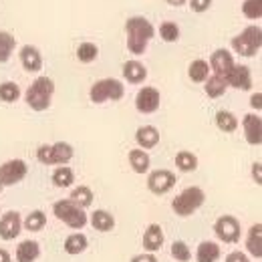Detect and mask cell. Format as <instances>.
<instances>
[{
	"instance_id": "obj_24",
	"label": "cell",
	"mask_w": 262,
	"mask_h": 262,
	"mask_svg": "<svg viewBox=\"0 0 262 262\" xmlns=\"http://www.w3.org/2000/svg\"><path fill=\"white\" fill-rule=\"evenodd\" d=\"M220 246L216 244V242H210V240H206V242H202L200 246H198V252H196V260L198 262H216L220 258Z\"/></svg>"
},
{
	"instance_id": "obj_6",
	"label": "cell",
	"mask_w": 262,
	"mask_h": 262,
	"mask_svg": "<svg viewBox=\"0 0 262 262\" xmlns=\"http://www.w3.org/2000/svg\"><path fill=\"white\" fill-rule=\"evenodd\" d=\"M204 200H206L204 190H202V188H196V186H192V188H186L180 196L171 202V208H173V212H176L178 216L186 218V216H192L198 208H202Z\"/></svg>"
},
{
	"instance_id": "obj_36",
	"label": "cell",
	"mask_w": 262,
	"mask_h": 262,
	"mask_svg": "<svg viewBox=\"0 0 262 262\" xmlns=\"http://www.w3.org/2000/svg\"><path fill=\"white\" fill-rule=\"evenodd\" d=\"M242 12H244L246 18L258 20L262 16V0H246L242 4Z\"/></svg>"
},
{
	"instance_id": "obj_1",
	"label": "cell",
	"mask_w": 262,
	"mask_h": 262,
	"mask_svg": "<svg viewBox=\"0 0 262 262\" xmlns=\"http://www.w3.org/2000/svg\"><path fill=\"white\" fill-rule=\"evenodd\" d=\"M125 31H127V49L133 55H143L149 40L156 34L151 23L143 16H131L125 23Z\"/></svg>"
},
{
	"instance_id": "obj_16",
	"label": "cell",
	"mask_w": 262,
	"mask_h": 262,
	"mask_svg": "<svg viewBox=\"0 0 262 262\" xmlns=\"http://www.w3.org/2000/svg\"><path fill=\"white\" fill-rule=\"evenodd\" d=\"M20 63L25 67V71L29 73H38L42 69V57H40V51L36 47L31 45H25L20 49Z\"/></svg>"
},
{
	"instance_id": "obj_34",
	"label": "cell",
	"mask_w": 262,
	"mask_h": 262,
	"mask_svg": "<svg viewBox=\"0 0 262 262\" xmlns=\"http://www.w3.org/2000/svg\"><path fill=\"white\" fill-rule=\"evenodd\" d=\"M97 57H99L97 45H93V42H83V45H79V49H77V59H79L81 63H93Z\"/></svg>"
},
{
	"instance_id": "obj_38",
	"label": "cell",
	"mask_w": 262,
	"mask_h": 262,
	"mask_svg": "<svg viewBox=\"0 0 262 262\" xmlns=\"http://www.w3.org/2000/svg\"><path fill=\"white\" fill-rule=\"evenodd\" d=\"M160 36H162V40H165V42H178V38H180L178 25L176 23H164L160 27Z\"/></svg>"
},
{
	"instance_id": "obj_45",
	"label": "cell",
	"mask_w": 262,
	"mask_h": 262,
	"mask_svg": "<svg viewBox=\"0 0 262 262\" xmlns=\"http://www.w3.org/2000/svg\"><path fill=\"white\" fill-rule=\"evenodd\" d=\"M167 4H171V6H182V4H186V0H165Z\"/></svg>"
},
{
	"instance_id": "obj_10",
	"label": "cell",
	"mask_w": 262,
	"mask_h": 262,
	"mask_svg": "<svg viewBox=\"0 0 262 262\" xmlns=\"http://www.w3.org/2000/svg\"><path fill=\"white\" fill-rule=\"evenodd\" d=\"M173 186H176V176L169 169H156L147 178V188L156 196H164Z\"/></svg>"
},
{
	"instance_id": "obj_25",
	"label": "cell",
	"mask_w": 262,
	"mask_h": 262,
	"mask_svg": "<svg viewBox=\"0 0 262 262\" xmlns=\"http://www.w3.org/2000/svg\"><path fill=\"white\" fill-rule=\"evenodd\" d=\"M129 165L135 173H145L151 165L149 154L145 149H131L129 151Z\"/></svg>"
},
{
	"instance_id": "obj_44",
	"label": "cell",
	"mask_w": 262,
	"mask_h": 262,
	"mask_svg": "<svg viewBox=\"0 0 262 262\" xmlns=\"http://www.w3.org/2000/svg\"><path fill=\"white\" fill-rule=\"evenodd\" d=\"M0 262H12V258H10V254L4 250V248H0Z\"/></svg>"
},
{
	"instance_id": "obj_35",
	"label": "cell",
	"mask_w": 262,
	"mask_h": 262,
	"mask_svg": "<svg viewBox=\"0 0 262 262\" xmlns=\"http://www.w3.org/2000/svg\"><path fill=\"white\" fill-rule=\"evenodd\" d=\"M18 97H20V87L16 83L6 81L0 85V99L4 103H14V101H18Z\"/></svg>"
},
{
	"instance_id": "obj_5",
	"label": "cell",
	"mask_w": 262,
	"mask_h": 262,
	"mask_svg": "<svg viewBox=\"0 0 262 262\" xmlns=\"http://www.w3.org/2000/svg\"><path fill=\"white\" fill-rule=\"evenodd\" d=\"M262 47L260 27H246L238 36L232 38V49L240 57H254Z\"/></svg>"
},
{
	"instance_id": "obj_27",
	"label": "cell",
	"mask_w": 262,
	"mask_h": 262,
	"mask_svg": "<svg viewBox=\"0 0 262 262\" xmlns=\"http://www.w3.org/2000/svg\"><path fill=\"white\" fill-rule=\"evenodd\" d=\"M216 127L224 133H234L238 129V117L232 113V111H224L220 109L216 113Z\"/></svg>"
},
{
	"instance_id": "obj_9",
	"label": "cell",
	"mask_w": 262,
	"mask_h": 262,
	"mask_svg": "<svg viewBox=\"0 0 262 262\" xmlns=\"http://www.w3.org/2000/svg\"><path fill=\"white\" fill-rule=\"evenodd\" d=\"M214 232L218 236V240L226 242V244H234L240 240V222L234 216H220L214 224Z\"/></svg>"
},
{
	"instance_id": "obj_21",
	"label": "cell",
	"mask_w": 262,
	"mask_h": 262,
	"mask_svg": "<svg viewBox=\"0 0 262 262\" xmlns=\"http://www.w3.org/2000/svg\"><path fill=\"white\" fill-rule=\"evenodd\" d=\"M87 246H89V240H87V236H85V234H81V232H75V234L67 236L65 244H63L65 252L67 254H71V256L85 252V250H87Z\"/></svg>"
},
{
	"instance_id": "obj_4",
	"label": "cell",
	"mask_w": 262,
	"mask_h": 262,
	"mask_svg": "<svg viewBox=\"0 0 262 262\" xmlns=\"http://www.w3.org/2000/svg\"><path fill=\"white\" fill-rule=\"evenodd\" d=\"M73 145L67 141H57L53 145H40L36 149V160L42 165H65L73 160Z\"/></svg>"
},
{
	"instance_id": "obj_2",
	"label": "cell",
	"mask_w": 262,
	"mask_h": 262,
	"mask_svg": "<svg viewBox=\"0 0 262 262\" xmlns=\"http://www.w3.org/2000/svg\"><path fill=\"white\" fill-rule=\"evenodd\" d=\"M55 95V83L49 77H38L31 83V87L27 89V105L33 111H47L51 107V101Z\"/></svg>"
},
{
	"instance_id": "obj_39",
	"label": "cell",
	"mask_w": 262,
	"mask_h": 262,
	"mask_svg": "<svg viewBox=\"0 0 262 262\" xmlns=\"http://www.w3.org/2000/svg\"><path fill=\"white\" fill-rule=\"evenodd\" d=\"M190 6H192L194 12H206L212 6V0H192Z\"/></svg>"
},
{
	"instance_id": "obj_7",
	"label": "cell",
	"mask_w": 262,
	"mask_h": 262,
	"mask_svg": "<svg viewBox=\"0 0 262 262\" xmlns=\"http://www.w3.org/2000/svg\"><path fill=\"white\" fill-rule=\"evenodd\" d=\"M125 95V87L121 81L117 79H101L97 81L91 91H89V97L93 103H105V101H119Z\"/></svg>"
},
{
	"instance_id": "obj_32",
	"label": "cell",
	"mask_w": 262,
	"mask_h": 262,
	"mask_svg": "<svg viewBox=\"0 0 262 262\" xmlns=\"http://www.w3.org/2000/svg\"><path fill=\"white\" fill-rule=\"evenodd\" d=\"M176 165L180 171H196L198 169V158L192 151H180L176 156Z\"/></svg>"
},
{
	"instance_id": "obj_43",
	"label": "cell",
	"mask_w": 262,
	"mask_h": 262,
	"mask_svg": "<svg viewBox=\"0 0 262 262\" xmlns=\"http://www.w3.org/2000/svg\"><path fill=\"white\" fill-rule=\"evenodd\" d=\"M260 162H254L252 164V176H254V180H256V184L260 186L262 184V171H260Z\"/></svg>"
},
{
	"instance_id": "obj_12",
	"label": "cell",
	"mask_w": 262,
	"mask_h": 262,
	"mask_svg": "<svg viewBox=\"0 0 262 262\" xmlns=\"http://www.w3.org/2000/svg\"><path fill=\"white\" fill-rule=\"evenodd\" d=\"M228 87L240 89V91H250L252 89V73L246 65H234L232 71L226 75Z\"/></svg>"
},
{
	"instance_id": "obj_26",
	"label": "cell",
	"mask_w": 262,
	"mask_h": 262,
	"mask_svg": "<svg viewBox=\"0 0 262 262\" xmlns=\"http://www.w3.org/2000/svg\"><path fill=\"white\" fill-rule=\"evenodd\" d=\"M91 226L99 232H111L115 228V218L107 210H95L91 214Z\"/></svg>"
},
{
	"instance_id": "obj_20",
	"label": "cell",
	"mask_w": 262,
	"mask_h": 262,
	"mask_svg": "<svg viewBox=\"0 0 262 262\" xmlns=\"http://www.w3.org/2000/svg\"><path fill=\"white\" fill-rule=\"evenodd\" d=\"M40 256V246L34 240H25L16 248V262H36Z\"/></svg>"
},
{
	"instance_id": "obj_37",
	"label": "cell",
	"mask_w": 262,
	"mask_h": 262,
	"mask_svg": "<svg viewBox=\"0 0 262 262\" xmlns=\"http://www.w3.org/2000/svg\"><path fill=\"white\" fill-rule=\"evenodd\" d=\"M171 256H173L178 262H188L190 258H192V252H190V248H188L186 242L176 240V242L171 244Z\"/></svg>"
},
{
	"instance_id": "obj_3",
	"label": "cell",
	"mask_w": 262,
	"mask_h": 262,
	"mask_svg": "<svg viewBox=\"0 0 262 262\" xmlns=\"http://www.w3.org/2000/svg\"><path fill=\"white\" fill-rule=\"evenodd\" d=\"M53 212H55V216H57L63 224H67L69 228H73V230L85 228L87 222H89L85 210L79 208V206H77L75 202H71V200H59V202H55Z\"/></svg>"
},
{
	"instance_id": "obj_33",
	"label": "cell",
	"mask_w": 262,
	"mask_h": 262,
	"mask_svg": "<svg viewBox=\"0 0 262 262\" xmlns=\"http://www.w3.org/2000/svg\"><path fill=\"white\" fill-rule=\"evenodd\" d=\"M45 224H47V216H45V212H40V210L31 212V214L27 216V220L23 222V226L29 230V232H40V230L45 228Z\"/></svg>"
},
{
	"instance_id": "obj_17",
	"label": "cell",
	"mask_w": 262,
	"mask_h": 262,
	"mask_svg": "<svg viewBox=\"0 0 262 262\" xmlns=\"http://www.w3.org/2000/svg\"><path fill=\"white\" fill-rule=\"evenodd\" d=\"M162 246H164V230L160 224H149L143 234V248L154 254V252L162 250Z\"/></svg>"
},
{
	"instance_id": "obj_29",
	"label": "cell",
	"mask_w": 262,
	"mask_h": 262,
	"mask_svg": "<svg viewBox=\"0 0 262 262\" xmlns=\"http://www.w3.org/2000/svg\"><path fill=\"white\" fill-rule=\"evenodd\" d=\"M53 184L57 186V188H69V186H73V182H75V173H73V169L71 167H67V165H61V167H57L55 171H53Z\"/></svg>"
},
{
	"instance_id": "obj_42",
	"label": "cell",
	"mask_w": 262,
	"mask_h": 262,
	"mask_svg": "<svg viewBox=\"0 0 262 262\" xmlns=\"http://www.w3.org/2000/svg\"><path fill=\"white\" fill-rule=\"evenodd\" d=\"M250 107L252 109H256V111H260L262 109V93L258 91V93H254L252 97H250Z\"/></svg>"
},
{
	"instance_id": "obj_31",
	"label": "cell",
	"mask_w": 262,
	"mask_h": 262,
	"mask_svg": "<svg viewBox=\"0 0 262 262\" xmlns=\"http://www.w3.org/2000/svg\"><path fill=\"white\" fill-rule=\"evenodd\" d=\"M14 47H16V38L10 33L0 31V63H6L12 57Z\"/></svg>"
},
{
	"instance_id": "obj_22",
	"label": "cell",
	"mask_w": 262,
	"mask_h": 262,
	"mask_svg": "<svg viewBox=\"0 0 262 262\" xmlns=\"http://www.w3.org/2000/svg\"><path fill=\"white\" fill-rule=\"evenodd\" d=\"M123 77L133 83V85H137V83H143L145 79H147V69L141 65L139 61H127L125 65H123Z\"/></svg>"
},
{
	"instance_id": "obj_11",
	"label": "cell",
	"mask_w": 262,
	"mask_h": 262,
	"mask_svg": "<svg viewBox=\"0 0 262 262\" xmlns=\"http://www.w3.org/2000/svg\"><path fill=\"white\" fill-rule=\"evenodd\" d=\"M160 103H162V95L156 87H143L135 95V109L139 113H156L160 109Z\"/></svg>"
},
{
	"instance_id": "obj_28",
	"label": "cell",
	"mask_w": 262,
	"mask_h": 262,
	"mask_svg": "<svg viewBox=\"0 0 262 262\" xmlns=\"http://www.w3.org/2000/svg\"><path fill=\"white\" fill-rule=\"evenodd\" d=\"M188 75L194 83H204L208 77H210V65L202 59H196L190 63V69H188Z\"/></svg>"
},
{
	"instance_id": "obj_14",
	"label": "cell",
	"mask_w": 262,
	"mask_h": 262,
	"mask_svg": "<svg viewBox=\"0 0 262 262\" xmlns=\"http://www.w3.org/2000/svg\"><path fill=\"white\" fill-rule=\"evenodd\" d=\"M208 65H210V71H214V75L226 79V75H228L230 71H232V67H234V59H232V55H230L226 49H218V51L212 53Z\"/></svg>"
},
{
	"instance_id": "obj_40",
	"label": "cell",
	"mask_w": 262,
	"mask_h": 262,
	"mask_svg": "<svg viewBox=\"0 0 262 262\" xmlns=\"http://www.w3.org/2000/svg\"><path fill=\"white\" fill-rule=\"evenodd\" d=\"M226 262H250L248 260V256L244 254V252H230L228 256H226Z\"/></svg>"
},
{
	"instance_id": "obj_23",
	"label": "cell",
	"mask_w": 262,
	"mask_h": 262,
	"mask_svg": "<svg viewBox=\"0 0 262 262\" xmlns=\"http://www.w3.org/2000/svg\"><path fill=\"white\" fill-rule=\"evenodd\" d=\"M204 83H206V85H204V91H206V95H208V97H212V99L222 97V95L226 93V89H228V83H226V79H224V77H218V75H212V77H208Z\"/></svg>"
},
{
	"instance_id": "obj_18",
	"label": "cell",
	"mask_w": 262,
	"mask_h": 262,
	"mask_svg": "<svg viewBox=\"0 0 262 262\" xmlns=\"http://www.w3.org/2000/svg\"><path fill=\"white\" fill-rule=\"evenodd\" d=\"M135 141L141 149H151L160 143V131L154 125H143V127L135 131Z\"/></svg>"
},
{
	"instance_id": "obj_41",
	"label": "cell",
	"mask_w": 262,
	"mask_h": 262,
	"mask_svg": "<svg viewBox=\"0 0 262 262\" xmlns=\"http://www.w3.org/2000/svg\"><path fill=\"white\" fill-rule=\"evenodd\" d=\"M131 262H158V256L151 254V252H145V254H137V256H133Z\"/></svg>"
},
{
	"instance_id": "obj_30",
	"label": "cell",
	"mask_w": 262,
	"mask_h": 262,
	"mask_svg": "<svg viewBox=\"0 0 262 262\" xmlns=\"http://www.w3.org/2000/svg\"><path fill=\"white\" fill-rule=\"evenodd\" d=\"M93 192H91V188H87V186H79V188H75L73 190V194H71V202H75L79 208H89L91 204H93Z\"/></svg>"
},
{
	"instance_id": "obj_15",
	"label": "cell",
	"mask_w": 262,
	"mask_h": 262,
	"mask_svg": "<svg viewBox=\"0 0 262 262\" xmlns=\"http://www.w3.org/2000/svg\"><path fill=\"white\" fill-rule=\"evenodd\" d=\"M242 127H244V137L250 145H260L262 143V119L254 113L244 115L242 119Z\"/></svg>"
},
{
	"instance_id": "obj_8",
	"label": "cell",
	"mask_w": 262,
	"mask_h": 262,
	"mask_svg": "<svg viewBox=\"0 0 262 262\" xmlns=\"http://www.w3.org/2000/svg\"><path fill=\"white\" fill-rule=\"evenodd\" d=\"M29 165L25 164L23 160H8L0 165V186H14L18 182H23L27 178Z\"/></svg>"
},
{
	"instance_id": "obj_19",
	"label": "cell",
	"mask_w": 262,
	"mask_h": 262,
	"mask_svg": "<svg viewBox=\"0 0 262 262\" xmlns=\"http://www.w3.org/2000/svg\"><path fill=\"white\" fill-rule=\"evenodd\" d=\"M246 250L250 256L262 258V224H254L248 230V238H246Z\"/></svg>"
},
{
	"instance_id": "obj_46",
	"label": "cell",
	"mask_w": 262,
	"mask_h": 262,
	"mask_svg": "<svg viewBox=\"0 0 262 262\" xmlns=\"http://www.w3.org/2000/svg\"><path fill=\"white\" fill-rule=\"evenodd\" d=\"M0 192H2V186H0Z\"/></svg>"
},
{
	"instance_id": "obj_13",
	"label": "cell",
	"mask_w": 262,
	"mask_h": 262,
	"mask_svg": "<svg viewBox=\"0 0 262 262\" xmlns=\"http://www.w3.org/2000/svg\"><path fill=\"white\" fill-rule=\"evenodd\" d=\"M23 232V220L18 212H6L0 218V238L2 240H14Z\"/></svg>"
}]
</instances>
